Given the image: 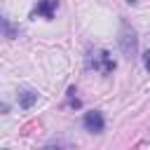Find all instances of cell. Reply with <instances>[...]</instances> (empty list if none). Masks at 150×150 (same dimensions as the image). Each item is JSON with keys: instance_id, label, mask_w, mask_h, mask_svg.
Returning a JSON list of instances; mask_svg holds the SVG:
<instances>
[{"instance_id": "ba28073f", "label": "cell", "mask_w": 150, "mask_h": 150, "mask_svg": "<svg viewBox=\"0 0 150 150\" xmlns=\"http://www.w3.org/2000/svg\"><path fill=\"white\" fill-rule=\"evenodd\" d=\"M143 66H145V70L150 73V49H148V52L143 54Z\"/></svg>"}, {"instance_id": "8992f818", "label": "cell", "mask_w": 150, "mask_h": 150, "mask_svg": "<svg viewBox=\"0 0 150 150\" xmlns=\"http://www.w3.org/2000/svg\"><path fill=\"white\" fill-rule=\"evenodd\" d=\"M2 26H5V38H9V40H14V38H16V30H14V26L9 23V19H7V16L2 19Z\"/></svg>"}, {"instance_id": "6da1fadb", "label": "cell", "mask_w": 150, "mask_h": 150, "mask_svg": "<svg viewBox=\"0 0 150 150\" xmlns=\"http://www.w3.org/2000/svg\"><path fill=\"white\" fill-rule=\"evenodd\" d=\"M117 45H120L122 54H124L129 61L136 59V54H138V35H136V30H134L129 23H122V30H120Z\"/></svg>"}, {"instance_id": "5b68a950", "label": "cell", "mask_w": 150, "mask_h": 150, "mask_svg": "<svg viewBox=\"0 0 150 150\" xmlns=\"http://www.w3.org/2000/svg\"><path fill=\"white\" fill-rule=\"evenodd\" d=\"M35 101H38V91H30V89L19 91V108L28 110V108H33V105H35Z\"/></svg>"}, {"instance_id": "7a4b0ae2", "label": "cell", "mask_w": 150, "mask_h": 150, "mask_svg": "<svg viewBox=\"0 0 150 150\" xmlns=\"http://www.w3.org/2000/svg\"><path fill=\"white\" fill-rule=\"evenodd\" d=\"M87 68H94L96 73L101 75H110L115 70V61L112 56L105 52V49H94L89 56H87Z\"/></svg>"}, {"instance_id": "9c48e42d", "label": "cell", "mask_w": 150, "mask_h": 150, "mask_svg": "<svg viewBox=\"0 0 150 150\" xmlns=\"http://www.w3.org/2000/svg\"><path fill=\"white\" fill-rule=\"evenodd\" d=\"M127 2H129V5H136V0H127Z\"/></svg>"}, {"instance_id": "52a82bcc", "label": "cell", "mask_w": 150, "mask_h": 150, "mask_svg": "<svg viewBox=\"0 0 150 150\" xmlns=\"http://www.w3.org/2000/svg\"><path fill=\"white\" fill-rule=\"evenodd\" d=\"M73 94H75V87L68 89V105H70V108H80V98H75Z\"/></svg>"}, {"instance_id": "3957f363", "label": "cell", "mask_w": 150, "mask_h": 150, "mask_svg": "<svg viewBox=\"0 0 150 150\" xmlns=\"http://www.w3.org/2000/svg\"><path fill=\"white\" fill-rule=\"evenodd\" d=\"M82 124H84V129H87L89 134H101V131L105 129V120H103V115H101L98 110H89V112H84Z\"/></svg>"}, {"instance_id": "277c9868", "label": "cell", "mask_w": 150, "mask_h": 150, "mask_svg": "<svg viewBox=\"0 0 150 150\" xmlns=\"http://www.w3.org/2000/svg\"><path fill=\"white\" fill-rule=\"evenodd\" d=\"M59 7V0H40L38 7L33 9V16H42V19H54Z\"/></svg>"}]
</instances>
